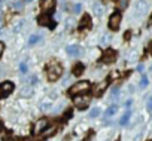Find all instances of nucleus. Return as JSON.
<instances>
[{"mask_svg":"<svg viewBox=\"0 0 152 141\" xmlns=\"http://www.w3.org/2000/svg\"><path fill=\"white\" fill-rule=\"evenodd\" d=\"M146 107H148V111H152V97H149V98H148Z\"/></svg>","mask_w":152,"mask_h":141,"instance_id":"nucleus-27","label":"nucleus"},{"mask_svg":"<svg viewBox=\"0 0 152 141\" xmlns=\"http://www.w3.org/2000/svg\"><path fill=\"white\" fill-rule=\"evenodd\" d=\"M103 2H110V0H103Z\"/></svg>","mask_w":152,"mask_h":141,"instance_id":"nucleus-36","label":"nucleus"},{"mask_svg":"<svg viewBox=\"0 0 152 141\" xmlns=\"http://www.w3.org/2000/svg\"><path fill=\"white\" fill-rule=\"evenodd\" d=\"M100 61L104 62V64H112V62H115V61H116V52H115L113 49H106V51L103 52Z\"/></svg>","mask_w":152,"mask_h":141,"instance_id":"nucleus-3","label":"nucleus"},{"mask_svg":"<svg viewBox=\"0 0 152 141\" xmlns=\"http://www.w3.org/2000/svg\"><path fill=\"white\" fill-rule=\"evenodd\" d=\"M14 6H15V8H21L23 3H21V2H17V3H14Z\"/></svg>","mask_w":152,"mask_h":141,"instance_id":"nucleus-33","label":"nucleus"},{"mask_svg":"<svg viewBox=\"0 0 152 141\" xmlns=\"http://www.w3.org/2000/svg\"><path fill=\"white\" fill-rule=\"evenodd\" d=\"M130 116H131V111L128 110V111H127V113H125V114H124V116L121 117V120H119V125L125 126V125L128 123V120H130Z\"/></svg>","mask_w":152,"mask_h":141,"instance_id":"nucleus-16","label":"nucleus"},{"mask_svg":"<svg viewBox=\"0 0 152 141\" xmlns=\"http://www.w3.org/2000/svg\"><path fill=\"white\" fill-rule=\"evenodd\" d=\"M148 49H149V52L152 54V42H149V45H148Z\"/></svg>","mask_w":152,"mask_h":141,"instance_id":"nucleus-34","label":"nucleus"},{"mask_svg":"<svg viewBox=\"0 0 152 141\" xmlns=\"http://www.w3.org/2000/svg\"><path fill=\"white\" fill-rule=\"evenodd\" d=\"M61 73H63V67L60 65V64H57V62H52L49 67H48V80L49 82H55L60 76H61Z\"/></svg>","mask_w":152,"mask_h":141,"instance_id":"nucleus-1","label":"nucleus"},{"mask_svg":"<svg viewBox=\"0 0 152 141\" xmlns=\"http://www.w3.org/2000/svg\"><path fill=\"white\" fill-rule=\"evenodd\" d=\"M109 40H110V36H103V39H102L103 43H106V42H109Z\"/></svg>","mask_w":152,"mask_h":141,"instance_id":"nucleus-31","label":"nucleus"},{"mask_svg":"<svg viewBox=\"0 0 152 141\" xmlns=\"http://www.w3.org/2000/svg\"><path fill=\"white\" fill-rule=\"evenodd\" d=\"M146 11H148V2L146 0H139L136 3V14L143 15V14H146Z\"/></svg>","mask_w":152,"mask_h":141,"instance_id":"nucleus-8","label":"nucleus"},{"mask_svg":"<svg viewBox=\"0 0 152 141\" xmlns=\"http://www.w3.org/2000/svg\"><path fill=\"white\" fill-rule=\"evenodd\" d=\"M3 51H5V43H3V42H0V56H2Z\"/></svg>","mask_w":152,"mask_h":141,"instance_id":"nucleus-29","label":"nucleus"},{"mask_svg":"<svg viewBox=\"0 0 152 141\" xmlns=\"http://www.w3.org/2000/svg\"><path fill=\"white\" fill-rule=\"evenodd\" d=\"M148 83H149L148 77H146V76H142V79H140V88H146Z\"/></svg>","mask_w":152,"mask_h":141,"instance_id":"nucleus-22","label":"nucleus"},{"mask_svg":"<svg viewBox=\"0 0 152 141\" xmlns=\"http://www.w3.org/2000/svg\"><path fill=\"white\" fill-rule=\"evenodd\" d=\"M128 6V0H119V9H125Z\"/></svg>","mask_w":152,"mask_h":141,"instance_id":"nucleus-24","label":"nucleus"},{"mask_svg":"<svg viewBox=\"0 0 152 141\" xmlns=\"http://www.w3.org/2000/svg\"><path fill=\"white\" fill-rule=\"evenodd\" d=\"M51 107V104L49 103H45V104H42V110H48Z\"/></svg>","mask_w":152,"mask_h":141,"instance_id":"nucleus-30","label":"nucleus"},{"mask_svg":"<svg viewBox=\"0 0 152 141\" xmlns=\"http://www.w3.org/2000/svg\"><path fill=\"white\" fill-rule=\"evenodd\" d=\"M116 111H118V106H115V104H113V106H110V107L106 110V117H107V116H113Z\"/></svg>","mask_w":152,"mask_h":141,"instance_id":"nucleus-17","label":"nucleus"},{"mask_svg":"<svg viewBox=\"0 0 152 141\" xmlns=\"http://www.w3.org/2000/svg\"><path fill=\"white\" fill-rule=\"evenodd\" d=\"M91 28V18L88 14H84L81 22H79V30H90Z\"/></svg>","mask_w":152,"mask_h":141,"instance_id":"nucleus-9","label":"nucleus"},{"mask_svg":"<svg viewBox=\"0 0 152 141\" xmlns=\"http://www.w3.org/2000/svg\"><path fill=\"white\" fill-rule=\"evenodd\" d=\"M48 126H49V120H48V119H39V120L36 122L34 128H33V134H34V135H36V134H40V132H43Z\"/></svg>","mask_w":152,"mask_h":141,"instance_id":"nucleus-6","label":"nucleus"},{"mask_svg":"<svg viewBox=\"0 0 152 141\" xmlns=\"http://www.w3.org/2000/svg\"><path fill=\"white\" fill-rule=\"evenodd\" d=\"M100 113H102L100 107H96V108H93V110L90 111V116H91V117H97V116H100Z\"/></svg>","mask_w":152,"mask_h":141,"instance_id":"nucleus-19","label":"nucleus"},{"mask_svg":"<svg viewBox=\"0 0 152 141\" xmlns=\"http://www.w3.org/2000/svg\"><path fill=\"white\" fill-rule=\"evenodd\" d=\"M90 82H78V83H75L72 85V88L69 89V94L70 95H81L87 91H90Z\"/></svg>","mask_w":152,"mask_h":141,"instance_id":"nucleus-2","label":"nucleus"},{"mask_svg":"<svg viewBox=\"0 0 152 141\" xmlns=\"http://www.w3.org/2000/svg\"><path fill=\"white\" fill-rule=\"evenodd\" d=\"M26 2H31V0H26Z\"/></svg>","mask_w":152,"mask_h":141,"instance_id":"nucleus-37","label":"nucleus"},{"mask_svg":"<svg viewBox=\"0 0 152 141\" xmlns=\"http://www.w3.org/2000/svg\"><path fill=\"white\" fill-rule=\"evenodd\" d=\"M81 11H82V6H81L79 3H78V5H75V6H73V12H75V14H79Z\"/></svg>","mask_w":152,"mask_h":141,"instance_id":"nucleus-26","label":"nucleus"},{"mask_svg":"<svg viewBox=\"0 0 152 141\" xmlns=\"http://www.w3.org/2000/svg\"><path fill=\"white\" fill-rule=\"evenodd\" d=\"M55 131H57V125H54V126H51L49 129L46 128V129H45L43 132H45V135L48 137V135H54V134H55Z\"/></svg>","mask_w":152,"mask_h":141,"instance_id":"nucleus-18","label":"nucleus"},{"mask_svg":"<svg viewBox=\"0 0 152 141\" xmlns=\"http://www.w3.org/2000/svg\"><path fill=\"white\" fill-rule=\"evenodd\" d=\"M72 73H73L75 76H81V74L84 73V64L78 62L76 65H73V68H72Z\"/></svg>","mask_w":152,"mask_h":141,"instance_id":"nucleus-12","label":"nucleus"},{"mask_svg":"<svg viewBox=\"0 0 152 141\" xmlns=\"http://www.w3.org/2000/svg\"><path fill=\"white\" fill-rule=\"evenodd\" d=\"M39 40H40V37H39V36H36V34H33V36H30V39H28V43H30V45H36Z\"/></svg>","mask_w":152,"mask_h":141,"instance_id":"nucleus-21","label":"nucleus"},{"mask_svg":"<svg viewBox=\"0 0 152 141\" xmlns=\"http://www.w3.org/2000/svg\"><path fill=\"white\" fill-rule=\"evenodd\" d=\"M93 135H94V132H93V131H90V134L84 138V141H91V140H93Z\"/></svg>","mask_w":152,"mask_h":141,"instance_id":"nucleus-28","label":"nucleus"},{"mask_svg":"<svg viewBox=\"0 0 152 141\" xmlns=\"http://www.w3.org/2000/svg\"><path fill=\"white\" fill-rule=\"evenodd\" d=\"M104 88H106V82H103V83H100V86H99V88H97V91H94V92H96L97 95H100V94L103 92V89H104Z\"/></svg>","mask_w":152,"mask_h":141,"instance_id":"nucleus-23","label":"nucleus"},{"mask_svg":"<svg viewBox=\"0 0 152 141\" xmlns=\"http://www.w3.org/2000/svg\"><path fill=\"white\" fill-rule=\"evenodd\" d=\"M37 22H39V25H48V24H51V18L48 14H42L37 18Z\"/></svg>","mask_w":152,"mask_h":141,"instance_id":"nucleus-13","label":"nucleus"},{"mask_svg":"<svg viewBox=\"0 0 152 141\" xmlns=\"http://www.w3.org/2000/svg\"><path fill=\"white\" fill-rule=\"evenodd\" d=\"M93 9H94V12H96V15H102L103 14V6L100 5V2H96L94 5H93Z\"/></svg>","mask_w":152,"mask_h":141,"instance_id":"nucleus-15","label":"nucleus"},{"mask_svg":"<svg viewBox=\"0 0 152 141\" xmlns=\"http://www.w3.org/2000/svg\"><path fill=\"white\" fill-rule=\"evenodd\" d=\"M121 14L119 12H115V14H112L110 15V18H109V28L110 30H118L119 28V24H121Z\"/></svg>","mask_w":152,"mask_h":141,"instance_id":"nucleus-4","label":"nucleus"},{"mask_svg":"<svg viewBox=\"0 0 152 141\" xmlns=\"http://www.w3.org/2000/svg\"><path fill=\"white\" fill-rule=\"evenodd\" d=\"M33 95V86L31 85H27L21 89V97H31Z\"/></svg>","mask_w":152,"mask_h":141,"instance_id":"nucleus-14","label":"nucleus"},{"mask_svg":"<svg viewBox=\"0 0 152 141\" xmlns=\"http://www.w3.org/2000/svg\"><path fill=\"white\" fill-rule=\"evenodd\" d=\"M20 72H21L23 74H26V73L28 72V67H27V62H26V61L20 64Z\"/></svg>","mask_w":152,"mask_h":141,"instance_id":"nucleus-20","label":"nucleus"},{"mask_svg":"<svg viewBox=\"0 0 152 141\" xmlns=\"http://www.w3.org/2000/svg\"><path fill=\"white\" fill-rule=\"evenodd\" d=\"M55 6V0H42V9L43 11H52Z\"/></svg>","mask_w":152,"mask_h":141,"instance_id":"nucleus-11","label":"nucleus"},{"mask_svg":"<svg viewBox=\"0 0 152 141\" xmlns=\"http://www.w3.org/2000/svg\"><path fill=\"white\" fill-rule=\"evenodd\" d=\"M21 27H23V22H21V21H20V22H17V24H15V27L12 28V30H14V33H18V31L21 30Z\"/></svg>","mask_w":152,"mask_h":141,"instance_id":"nucleus-25","label":"nucleus"},{"mask_svg":"<svg viewBox=\"0 0 152 141\" xmlns=\"http://www.w3.org/2000/svg\"><path fill=\"white\" fill-rule=\"evenodd\" d=\"M90 103H91V97H75V100H73V104L81 110H84Z\"/></svg>","mask_w":152,"mask_h":141,"instance_id":"nucleus-5","label":"nucleus"},{"mask_svg":"<svg viewBox=\"0 0 152 141\" xmlns=\"http://www.w3.org/2000/svg\"><path fill=\"white\" fill-rule=\"evenodd\" d=\"M14 83L12 82H5V83H2L0 85V97L2 98H5V97H8L12 91H14Z\"/></svg>","mask_w":152,"mask_h":141,"instance_id":"nucleus-7","label":"nucleus"},{"mask_svg":"<svg viewBox=\"0 0 152 141\" xmlns=\"http://www.w3.org/2000/svg\"><path fill=\"white\" fill-rule=\"evenodd\" d=\"M137 72H143V64H139L137 65Z\"/></svg>","mask_w":152,"mask_h":141,"instance_id":"nucleus-32","label":"nucleus"},{"mask_svg":"<svg viewBox=\"0 0 152 141\" xmlns=\"http://www.w3.org/2000/svg\"><path fill=\"white\" fill-rule=\"evenodd\" d=\"M66 49H67V54H69V55H72V56H78V55L81 54L79 46H76V45H69Z\"/></svg>","mask_w":152,"mask_h":141,"instance_id":"nucleus-10","label":"nucleus"},{"mask_svg":"<svg viewBox=\"0 0 152 141\" xmlns=\"http://www.w3.org/2000/svg\"><path fill=\"white\" fill-rule=\"evenodd\" d=\"M2 5H3V2L0 0V9H2ZM0 20H2V11H0Z\"/></svg>","mask_w":152,"mask_h":141,"instance_id":"nucleus-35","label":"nucleus"}]
</instances>
